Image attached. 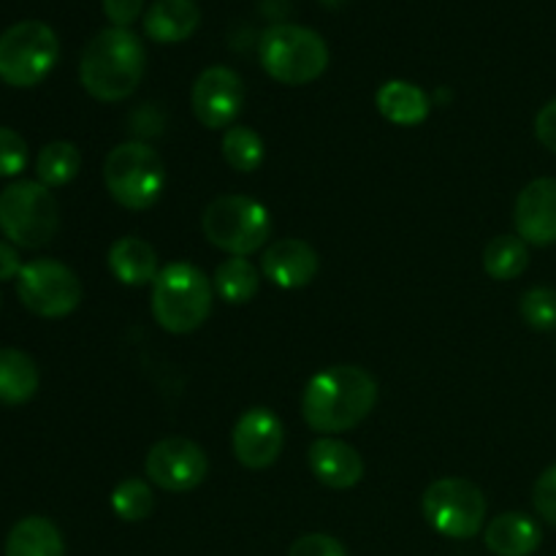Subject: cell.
<instances>
[{"label": "cell", "instance_id": "6da1fadb", "mask_svg": "<svg viewBox=\"0 0 556 556\" xmlns=\"http://www.w3.org/2000/svg\"><path fill=\"white\" fill-rule=\"evenodd\" d=\"M378 402V383L367 369L356 364H334L320 369L307 383L302 396V416L313 432H348L372 413Z\"/></svg>", "mask_w": 556, "mask_h": 556}, {"label": "cell", "instance_id": "7a4b0ae2", "mask_svg": "<svg viewBox=\"0 0 556 556\" xmlns=\"http://www.w3.org/2000/svg\"><path fill=\"white\" fill-rule=\"evenodd\" d=\"M147 68L144 43L128 27L96 33L79 60V81L96 101H125L141 85Z\"/></svg>", "mask_w": 556, "mask_h": 556}, {"label": "cell", "instance_id": "3957f363", "mask_svg": "<svg viewBox=\"0 0 556 556\" xmlns=\"http://www.w3.org/2000/svg\"><path fill=\"white\" fill-rule=\"evenodd\" d=\"M215 302V286L193 264H168L152 282V318L168 334H190L206 324Z\"/></svg>", "mask_w": 556, "mask_h": 556}, {"label": "cell", "instance_id": "277c9868", "mask_svg": "<svg viewBox=\"0 0 556 556\" xmlns=\"http://www.w3.org/2000/svg\"><path fill=\"white\" fill-rule=\"evenodd\" d=\"M258 60L280 85H309L329 65V47L315 30L302 25H271L258 41Z\"/></svg>", "mask_w": 556, "mask_h": 556}, {"label": "cell", "instance_id": "5b68a950", "mask_svg": "<svg viewBox=\"0 0 556 556\" xmlns=\"http://www.w3.org/2000/svg\"><path fill=\"white\" fill-rule=\"evenodd\" d=\"M103 182L109 195L125 210H150L166 188V166L150 144L125 141L106 155Z\"/></svg>", "mask_w": 556, "mask_h": 556}, {"label": "cell", "instance_id": "8992f818", "mask_svg": "<svg viewBox=\"0 0 556 556\" xmlns=\"http://www.w3.org/2000/svg\"><path fill=\"white\" fill-rule=\"evenodd\" d=\"M60 210L47 185L20 179L0 190V231L16 248L36 250L52 242Z\"/></svg>", "mask_w": 556, "mask_h": 556}, {"label": "cell", "instance_id": "52a82bcc", "mask_svg": "<svg viewBox=\"0 0 556 556\" xmlns=\"http://www.w3.org/2000/svg\"><path fill=\"white\" fill-rule=\"evenodd\" d=\"M204 237L228 255H253L271 237V217L264 204L248 195L226 193L210 201L201 217Z\"/></svg>", "mask_w": 556, "mask_h": 556}, {"label": "cell", "instance_id": "ba28073f", "mask_svg": "<svg viewBox=\"0 0 556 556\" xmlns=\"http://www.w3.org/2000/svg\"><path fill=\"white\" fill-rule=\"evenodd\" d=\"M60 58L58 33L25 20L0 33V79L11 87H33L49 76Z\"/></svg>", "mask_w": 556, "mask_h": 556}, {"label": "cell", "instance_id": "9c48e42d", "mask_svg": "<svg viewBox=\"0 0 556 556\" xmlns=\"http://www.w3.org/2000/svg\"><path fill=\"white\" fill-rule=\"evenodd\" d=\"M424 519L451 541H470L486 519V497L465 478H440L424 492Z\"/></svg>", "mask_w": 556, "mask_h": 556}, {"label": "cell", "instance_id": "30bf717a", "mask_svg": "<svg viewBox=\"0 0 556 556\" xmlns=\"http://www.w3.org/2000/svg\"><path fill=\"white\" fill-rule=\"evenodd\" d=\"M20 302L41 318H65L81 302V282L74 271L54 258H36L22 266L16 277Z\"/></svg>", "mask_w": 556, "mask_h": 556}, {"label": "cell", "instance_id": "8fae6325", "mask_svg": "<svg viewBox=\"0 0 556 556\" xmlns=\"http://www.w3.org/2000/svg\"><path fill=\"white\" fill-rule=\"evenodd\" d=\"M144 472L150 483L163 492H193L210 472V459L204 448L188 438L157 440L144 459Z\"/></svg>", "mask_w": 556, "mask_h": 556}, {"label": "cell", "instance_id": "7c38bea8", "mask_svg": "<svg viewBox=\"0 0 556 556\" xmlns=\"http://www.w3.org/2000/svg\"><path fill=\"white\" fill-rule=\"evenodd\" d=\"M244 85L237 71L226 65H212L201 71L190 90V106H193L195 119L204 128H231L237 114L242 112Z\"/></svg>", "mask_w": 556, "mask_h": 556}, {"label": "cell", "instance_id": "4fadbf2b", "mask_svg": "<svg viewBox=\"0 0 556 556\" xmlns=\"http://www.w3.org/2000/svg\"><path fill=\"white\" fill-rule=\"evenodd\" d=\"M282 443H286L282 421L269 407H250L233 424V456L250 470H266V467L275 465Z\"/></svg>", "mask_w": 556, "mask_h": 556}, {"label": "cell", "instance_id": "5bb4252c", "mask_svg": "<svg viewBox=\"0 0 556 556\" xmlns=\"http://www.w3.org/2000/svg\"><path fill=\"white\" fill-rule=\"evenodd\" d=\"M516 231L527 244H546L556 242V179L541 177L527 185L516 199Z\"/></svg>", "mask_w": 556, "mask_h": 556}, {"label": "cell", "instance_id": "9a60e30c", "mask_svg": "<svg viewBox=\"0 0 556 556\" xmlns=\"http://www.w3.org/2000/svg\"><path fill=\"white\" fill-rule=\"evenodd\" d=\"M318 253L313 244L304 239H277L271 248H266L264 258H261V269H264L266 280L275 282L277 288L286 291H296V288L309 286L318 275Z\"/></svg>", "mask_w": 556, "mask_h": 556}, {"label": "cell", "instance_id": "2e32d148", "mask_svg": "<svg viewBox=\"0 0 556 556\" xmlns=\"http://www.w3.org/2000/svg\"><path fill=\"white\" fill-rule=\"evenodd\" d=\"M309 470L324 486L353 489L364 478V459L353 445L337 438H320L309 445Z\"/></svg>", "mask_w": 556, "mask_h": 556}, {"label": "cell", "instance_id": "e0dca14e", "mask_svg": "<svg viewBox=\"0 0 556 556\" xmlns=\"http://www.w3.org/2000/svg\"><path fill=\"white\" fill-rule=\"evenodd\" d=\"M199 22L195 0H155L144 14V33L157 43H179L193 36Z\"/></svg>", "mask_w": 556, "mask_h": 556}, {"label": "cell", "instance_id": "ac0fdd59", "mask_svg": "<svg viewBox=\"0 0 556 556\" xmlns=\"http://www.w3.org/2000/svg\"><path fill=\"white\" fill-rule=\"evenodd\" d=\"M543 535L527 514H500L486 527V548L494 556H532Z\"/></svg>", "mask_w": 556, "mask_h": 556}, {"label": "cell", "instance_id": "d6986e66", "mask_svg": "<svg viewBox=\"0 0 556 556\" xmlns=\"http://www.w3.org/2000/svg\"><path fill=\"white\" fill-rule=\"evenodd\" d=\"M109 269L123 286H150L157 277V255L150 242L139 237H119L109 248Z\"/></svg>", "mask_w": 556, "mask_h": 556}, {"label": "cell", "instance_id": "ffe728a7", "mask_svg": "<svg viewBox=\"0 0 556 556\" xmlns=\"http://www.w3.org/2000/svg\"><path fill=\"white\" fill-rule=\"evenodd\" d=\"M375 103H378V112L383 114L389 123L394 125H421L424 119L429 117V96L418 85H410V81H386L380 85L378 96H375Z\"/></svg>", "mask_w": 556, "mask_h": 556}, {"label": "cell", "instance_id": "44dd1931", "mask_svg": "<svg viewBox=\"0 0 556 556\" xmlns=\"http://www.w3.org/2000/svg\"><path fill=\"white\" fill-rule=\"evenodd\" d=\"M5 556H65L63 535L43 516H27L11 527Z\"/></svg>", "mask_w": 556, "mask_h": 556}, {"label": "cell", "instance_id": "7402d4cb", "mask_svg": "<svg viewBox=\"0 0 556 556\" xmlns=\"http://www.w3.org/2000/svg\"><path fill=\"white\" fill-rule=\"evenodd\" d=\"M36 391V362L16 348H0V405H25Z\"/></svg>", "mask_w": 556, "mask_h": 556}, {"label": "cell", "instance_id": "603a6c76", "mask_svg": "<svg viewBox=\"0 0 556 556\" xmlns=\"http://www.w3.org/2000/svg\"><path fill=\"white\" fill-rule=\"evenodd\" d=\"M530 264V250L521 237L500 233L483 248V269L492 280H516Z\"/></svg>", "mask_w": 556, "mask_h": 556}, {"label": "cell", "instance_id": "cb8c5ba5", "mask_svg": "<svg viewBox=\"0 0 556 556\" xmlns=\"http://www.w3.org/2000/svg\"><path fill=\"white\" fill-rule=\"evenodd\" d=\"M258 269L250 264L248 258H231L223 261L215 269V293L228 304H248L253 302V296L258 293Z\"/></svg>", "mask_w": 556, "mask_h": 556}, {"label": "cell", "instance_id": "d4e9b609", "mask_svg": "<svg viewBox=\"0 0 556 556\" xmlns=\"http://www.w3.org/2000/svg\"><path fill=\"white\" fill-rule=\"evenodd\" d=\"M79 168L81 152L71 141H52V144H47L38 152L36 174L38 182L47 185V188H63V185H68L79 174Z\"/></svg>", "mask_w": 556, "mask_h": 556}, {"label": "cell", "instance_id": "484cf974", "mask_svg": "<svg viewBox=\"0 0 556 556\" xmlns=\"http://www.w3.org/2000/svg\"><path fill=\"white\" fill-rule=\"evenodd\" d=\"M223 157L233 172L250 174L264 163V139L248 125H231L223 136Z\"/></svg>", "mask_w": 556, "mask_h": 556}, {"label": "cell", "instance_id": "4316f807", "mask_svg": "<svg viewBox=\"0 0 556 556\" xmlns=\"http://www.w3.org/2000/svg\"><path fill=\"white\" fill-rule=\"evenodd\" d=\"M152 489L141 478H128L112 492V508L123 521H144L152 514Z\"/></svg>", "mask_w": 556, "mask_h": 556}, {"label": "cell", "instance_id": "83f0119b", "mask_svg": "<svg viewBox=\"0 0 556 556\" xmlns=\"http://www.w3.org/2000/svg\"><path fill=\"white\" fill-rule=\"evenodd\" d=\"M519 313L525 324L535 331H554L556 329V291L554 288H530L521 296Z\"/></svg>", "mask_w": 556, "mask_h": 556}, {"label": "cell", "instance_id": "f1b7e54d", "mask_svg": "<svg viewBox=\"0 0 556 556\" xmlns=\"http://www.w3.org/2000/svg\"><path fill=\"white\" fill-rule=\"evenodd\" d=\"M27 166V144L16 130L0 125V177H16Z\"/></svg>", "mask_w": 556, "mask_h": 556}, {"label": "cell", "instance_id": "f546056e", "mask_svg": "<svg viewBox=\"0 0 556 556\" xmlns=\"http://www.w3.org/2000/svg\"><path fill=\"white\" fill-rule=\"evenodd\" d=\"M532 503H535V510L541 514V519H546L548 525L556 527V465L548 467L535 481Z\"/></svg>", "mask_w": 556, "mask_h": 556}, {"label": "cell", "instance_id": "4dcf8cb0", "mask_svg": "<svg viewBox=\"0 0 556 556\" xmlns=\"http://www.w3.org/2000/svg\"><path fill=\"white\" fill-rule=\"evenodd\" d=\"M288 556H348V552L337 538L324 535V532H313V535L299 538Z\"/></svg>", "mask_w": 556, "mask_h": 556}, {"label": "cell", "instance_id": "1f68e13d", "mask_svg": "<svg viewBox=\"0 0 556 556\" xmlns=\"http://www.w3.org/2000/svg\"><path fill=\"white\" fill-rule=\"evenodd\" d=\"M101 5L114 27H130L144 11V0H101Z\"/></svg>", "mask_w": 556, "mask_h": 556}, {"label": "cell", "instance_id": "d6a6232c", "mask_svg": "<svg viewBox=\"0 0 556 556\" xmlns=\"http://www.w3.org/2000/svg\"><path fill=\"white\" fill-rule=\"evenodd\" d=\"M535 136L546 150H552L556 155V98L548 101L546 106L538 112L535 117Z\"/></svg>", "mask_w": 556, "mask_h": 556}, {"label": "cell", "instance_id": "836d02e7", "mask_svg": "<svg viewBox=\"0 0 556 556\" xmlns=\"http://www.w3.org/2000/svg\"><path fill=\"white\" fill-rule=\"evenodd\" d=\"M22 261H20V253H16L14 244L9 242H0V282L3 280H16L22 271Z\"/></svg>", "mask_w": 556, "mask_h": 556}]
</instances>
